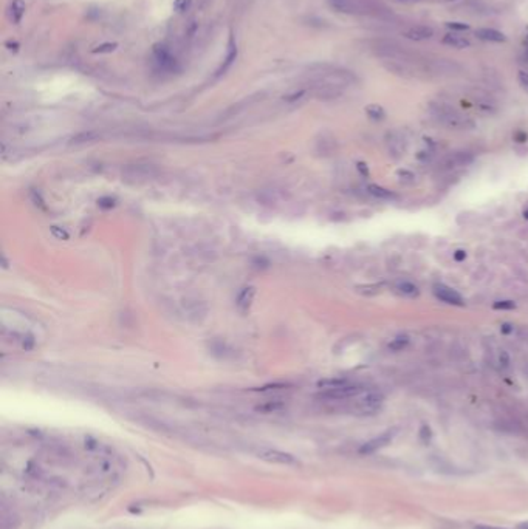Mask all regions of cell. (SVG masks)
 <instances>
[{"label":"cell","mask_w":528,"mask_h":529,"mask_svg":"<svg viewBox=\"0 0 528 529\" xmlns=\"http://www.w3.org/2000/svg\"><path fill=\"white\" fill-rule=\"evenodd\" d=\"M431 113L437 121H440L443 126L456 130H469L474 127V123L465 116L459 110L452 108L446 104H431Z\"/></svg>","instance_id":"cell-1"},{"label":"cell","mask_w":528,"mask_h":529,"mask_svg":"<svg viewBox=\"0 0 528 529\" xmlns=\"http://www.w3.org/2000/svg\"><path fill=\"white\" fill-rule=\"evenodd\" d=\"M257 458L268 461L273 464H281V466H297L299 461L291 455L288 452H282L277 449H271V447H260L256 450Z\"/></svg>","instance_id":"cell-2"},{"label":"cell","mask_w":528,"mask_h":529,"mask_svg":"<svg viewBox=\"0 0 528 529\" xmlns=\"http://www.w3.org/2000/svg\"><path fill=\"white\" fill-rule=\"evenodd\" d=\"M363 392H364L363 386L349 383V384H346L343 387L331 389V390H324V393L321 396L325 398V399H349V398H355V396L361 395Z\"/></svg>","instance_id":"cell-3"},{"label":"cell","mask_w":528,"mask_h":529,"mask_svg":"<svg viewBox=\"0 0 528 529\" xmlns=\"http://www.w3.org/2000/svg\"><path fill=\"white\" fill-rule=\"evenodd\" d=\"M394 436H395V432H394V430H387V432H384V433H381V435H378V436H375V438H372L370 441L364 443V444L359 447V453H361V455H370V453H373V452H376V450H380V449L389 446V444L392 443Z\"/></svg>","instance_id":"cell-4"},{"label":"cell","mask_w":528,"mask_h":529,"mask_svg":"<svg viewBox=\"0 0 528 529\" xmlns=\"http://www.w3.org/2000/svg\"><path fill=\"white\" fill-rule=\"evenodd\" d=\"M154 57H155V62L158 64V67L164 71H175L178 68L177 59L161 44L154 45Z\"/></svg>","instance_id":"cell-5"},{"label":"cell","mask_w":528,"mask_h":529,"mask_svg":"<svg viewBox=\"0 0 528 529\" xmlns=\"http://www.w3.org/2000/svg\"><path fill=\"white\" fill-rule=\"evenodd\" d=\"M158 173V169L152 164H133L123 170V175H126L130 180H146L152 178Z\"/></svg>","instance_id":"cell-6"},{"label":"cell","mask_w":528,"mask_h":529,"mask_svg":"<svg viewBox=\"0 0 528 529\" xmlns=\"http://www.w3.org/2000/svg\"><path fill=\"white\" fill-rule=\"evenodd\" d=\"M384 402V395L378 390H369L366 392L359 401H358V405L364 410V412H375L378 410Z\"/></svg>","instance_id":"cell-7"},{"label":"cell","mask_w":528,"mask_h":529,"mask_svg":"<svg viewBox=\"0 0 528 529\" xmlns=\"http://www.w3.org/2000/svg\"><path fill=\"white\" fill-rule=\"evenodd\" d=\"M434 294L437 299H440L441 302H444V304H449V305H463V299L462 296L456 291L452 289L451 286L448 285H435L434 286Z\"/></svg>","instance_id":"cell-8"},{"label":"cell","mask_w":528,"mask_h":529,"mask_svg":"<svg viewBox=\"0 0 528 529\" xmlns=\"http://www.w3.org/2000/svg\"><path fill=\"white\" fill-rule=\"evenodd\" d=\"M237 53H239L237 44H236L234 36L231 34V36H230V41H228V50H226V57H225L223 64L220 65V68L217 70L215 76H221L223 73H226V71L230 70V67H231V65L234 64V61L237 59Z\"/></svg>","instance_id":"cell-9"},{"label":"cell","mask_w":528,"mask_h":529,"mask_svg":"<svg viewBox=\"0 0 528 529\" xmlns=\"http://www.w3.org/2000/svg\"><path fill=\"white\" fill-rule=\"evenodd\" d=\"M404 36L407 37V39L417 41V42L428 41L434 36V30L431 26H426V25H415V26H410L409 30H406Z\"/></svg>","instance_id":"cell-10"},{"label":"cell","mask_w":528,"mask_h":529,"mask_svg":"<svg viewBox=\"0 0 528 529\" xmlns=\"http://www.w3.org/2000/svg\"><path fill=\"white\" fill-rule=\"evenodd\" d=\"M476 36L479 37L480 41H485V42L501 44V42L507 41V36L502 31H497L494 28H477L476 30Z\"/></svg>","instance_id":"cell-11"},{"label":"cell","mask_w":528,"mask_h":529,"mask_svg":"<svg viewBox=\"0 0 528 529\" xmlns=\"http://www.w3.org/2000/svg\"><path fill=\"white\" fill-rule=\"evenodd\" d=\"M387 147H389L391 155H392L395 160L401 158V157L406 154V142H404V138H401V136L397 135V133L389 135V138H387Z\"/></svg>","instance_id":"cell-12"},{"label":"cell","mask_w":528,"mask_h":529,"mask_svg":"<svg viewBox=\"0 0 528 529\" xmlns=\"http://www.w3.org/2000/svg\"><path fill=\"white\" fill-rule=\"evenodd\" d=\"M367 192L378 198V200H386V201H392V200H397V194H394L392 191H389V189L383 187V186H378V184H369L367 186Z\"/></svg>","instance_id":"cell-13"},{"label":"cell","mask_w":528,"mask_h":529,"mask_svg":"<svg viewBox=\"0 0 528 529\" xmlns=\"http://www.w3.org/2000/svg\"><path fill=\"white\" fill-rule=\"evenodd\" d=\"M441 42H443L444 45H448V47L457 48V50L468 48V47L471 45V42L466 39V37L459 36V34H456V33H448V34L443 37V41H441Z\"/></svg>","instance_id":"cell-14"},{"label":"cell","mask_w":528,"mask_h":529,"mask_svg":"<svg viewBox=\"0 0 528 529\" xmlns=\"http://www.w3.org/2000/svg\"><path fill=\"white\" fill-rule=\"evenodd\" d=\"M254 294H256V288L254 286H248V288H243L242 292L239 294L237 297V307L242 313H246L253 304V299H254Z\"/></svg>","instance_id":"cell-15"},{"label":"cell","mask_w":528,"mask_h":529,"mask_svg":"<svg viewBox=\"0 0 528 529\" xmlns=\"http://www.w3.org/2000/svg\"><path fill=\"white\" fill-rule=\"evenodd\" d=\"M328 5L338 11V13H344V14H353L355 13V4L353 0H327Z\"/></svg>","instance_id":"cell-16"},{"label":"cell","mask_w":528,"mask_h":529,"mask_svg":"<svg viewBox=\"0 0 528 529\" xmlns=\"http://www.w3.org/2000/svg\"><path fill=\"white\" fill-rule=\"evenodd\" d=\"M25 2L23 0H13L11 5H10V13H11V20L14 23H20L23 14H25Z\"/></svg>","instance_id":"cell-17"},{"label":"cell","mask_w":528,"mask_h":529,"mask_svg":"<svg viewBox=\"0 0 528 529\" xmlns=\"http://www.w3.org/2000/svg\"><path fill=\"white\" fill-rule=\"evenodd\" d=\"M366 113H367V116H369L372 121H376V123L383 121V120L386 118L384 108H383L381 105H378V104H370V105H367V107H366Z\"/></svg>","instance_id":"cell-18"},{"label":"cell","mask_w":528,"mask_h":529,"mask_svg":"<svg viewBox=\"0 0 528 529\" xmlns=\"http://www.w3.org/2000/svg\"><path fill=\"white\" fill-rule=\"evenodd\" d=\"M449 161L454 166H466V164L473 163V157L466 152H457L449 158Z\"/></svg>","instance_id":"cell-19"},{"label":"cell","mask_w":528,"mask_h":529,"mask_svg":"<svg viewBox=\"0 0 528 529\" xmlns=\"http://www.w3.org/2000/svg\"><path fill=\"white\" fill-rule=\"evenodd\" d=\"M409 345V337L407 336H397L395 339L389 342V350L392 351H401Z\"/></svg>","instance_id":"cell-20"},{"label":"cell","mask_w":528,"mask_h":529,"mask_svg":"<svg viewBox=\"0 0 528 529\" xmlns=\"http://www.w3.org/2000/svg\"><path fill=\"white\" fill-rule=\"evenodd\" d=\"M397 289L401 292V294H404V296H417L419 294V286L417 285H413L412 282H400L398 285H397Z\"/></svg>","instance_id":"cell-21"},{"label":"cell","mask_w":528,"mask_h":529,"mask_svg":"<svg viewBox=\"0 0 528 529\" xmlns=\"http://www.w3.org/2000/svg\"><path fill=\"white\" fill-rule=\"evenodd\" d=\"M117 48H118V44H117V42H104V44H101V45L95 47V48L92 50V53H93V54L113 53V51H115Z\"/></svg>","instance_id":"cell-22"},{"label":"cell","mask_w":528,"mask_h":529,"mask_svg":"<svg viewBox=\"0 0 528 529\" xmlns=\"http://www.w3.org/2000/svg\"><path fill=\"white\" fill-rule=\"evenodd\" d=\"M191 5H192V0H175V2H174V10L181 14V13H186L187 10H189Z\"/></svg>","instance_id":"cell-23"},{"label":"cell","mask_w":528,"mask_h":529,"mask_svg":"<svg viewBox=\"0 0 528 529\" xmlns=\"http://www.w3.org/2000/svg\"><path fill=\"white\" fill-rule=\"evenodd\" d=\"M493 308L494 310H514L516 304L513 300H497V302H494Z\"/></svg>","instance_id":"cell-24"},{"label":"cell","mask_w":528,"mask_h":529,"mask_svg":"<svg viewBox=\"0 0 528 529\" xmlns=\"http://www.w3.org/2000/svg\"><path fill=\"white\" fill-rule=\"evenodd\" d=\"M419 436H420V439H422V443H425V444H428L429 441H431V438H432V430H431V427L429 426H422L420 427V433H419Z\"/></svg>","instance_id":"cell-25"},{"label":"cell","mask_w":528,"mask_h":529,"mask_svg":"<svg viewBox=\"0 0 528 529\" xmlns=\"http://www.w3.org/2000/svg\"><path fill=\"white\" fill-rule=\"evenodd\" d=\"M282 407H284V404H281V402H268V404L259 405L257 410H262V412H276V410H281Z\"/></svg>","instance_id":"cell-26"},{"label":"cell","mask_w":528,"mask_h":529,"mask_svg":"<svg viewBox=\"0 0 528 529\" xmlns=\"http://www.w3.org/2000/svg\"><path fill=\"white\" fill-rule=\"evenodd\" d=\"M446 26L452 31H466L469 30V25L465 23V22H448Z\"/></svg>","instance_id":"cell-27"},{"label":"cell","mask_w":528,"mask_h":529,"mask_svg":"<svg viewBox=\"0 0 528 529\" xmlns=\"http://www.w3.org/2000/svg\"><path fill=\"white\" fill-rule=\"evenodd\" d=\"M517 81H519V84H520V87L528 93V73L526 71H519L517 73Z\"/></svg>","instance_id":"cell-28"},{"label":"cell","mask_w":528,"mask_h":529,"mask_svg":"<svg viewBox=\"0 0 528 529\" xmlns=\"http://www.w3.org/2000/svg\"><path fill=\"white\" fill-rule=\"evenodd\" d=\"M499 364L502 368H508L510 367V356L507 351H501L499 353Z\"/></svg>","instance_id":"cell-29"},{"label":"cell","mask_w":528,"mask_h":529,"mask_svg":"<svg viewBox=\"0 0 528 529\" xmlns=\"http://www.w3.org/2000/svg\"><path fill=\"white\" fill-rule=\"evenodd\" d=\"M5 47H7L10 51L17 53V51H19V48H20V44H19V42H16V41H7V42H5Z\"/></svg>","instance_id":"cell-30"},{"label":"cell","mask_w":528,"mask_h":529,"mask_svg":"<svg viewBox=\"0 0 528 529\" xmlns=\"http://www.w3.org/2000/svg\"><path fill=\"white\" fill-rule=\"evenodd\" d=\"M398 177H401V180H409V181L415 178V175L409 170H398Z\"/></svg>","instance_id":"cell-31"},{"label":"cell","mask_w":528,"mask_h":529,"mask_svg":"<svg viewBox=\"0 0 528 529\" xmlns=\"http://www.w3.org/2000/svg\"><path fill=\"white\" fill-rule=\"evenodd\" d=\"M304 90H299V92H296V93H293V95H290V96H285V99L288 101V102H293V101H297L300 96H304Z\"/></svg>","instance_id":"cell-32"},{"label":"cell","mask_w":528,"mask_h":529,"mask_svg":"<svg viewBox=\"0 0 528 529\" xmlns=\"http://www.w3.org/2000/svg\"><path fill=\"white\" fill-rule=\"evenodd\" d=\"M465 258H466V251L457 249V251L454 252V260H456V261H463Z\"/></svg>","instance_id":"cell-33"},{"label":"cell","mask_w":528,"mask_h":529,"mask_svg":"<svg viewBox=\"0 0 528 529\" xmlns=\"http://www.w3.org/2000/svg\"><path fill=\"white\" fill-rule=\"evenodd\" d=\"M513 325L511 324H504L502 327H501V331L504 333V334H510V333H513Z\"/></svg>","instance_id":"cell-34"},{"label":"cell","mask_w":528,"mask_h":529,"mask_svg":"<svg viewBox=\"0 0 528 529\" xmlns=\"http://www.w3.org/2000/svg\"><path fill=\"white\" fill-rule=\"evenodd\" d=\"M474 529H508V527H501V526H489V524H477Z\"/></svg>","instance_id":"cell-35"},{"label":"cell","mask_w":528,"mask_h":529,"mask_svg":"<svg viewBox=\"0 0 528 529\" xmlns=\"http://www.w3.org/2000/svg\"><path fill=\"white\" fill-rule=\"evenodd\" d=\"M358 170L363 173V175H369V169L364 163H358Z\"/></svg>","instance_id":"cell-36"},{"label":"cell","mask_w":528,"mask_h":529,"mask_svg":"<svg viewBox=\"0 0 528 529\" xmlns=\"http://www.w3.org/2000/svg\"><path fill=\"white\" fill-rule=\"evenodd\" d=\"M516 139H517L519 142H523V141L526 139V135H525V133H517V135H516Z\"/></svg>","instance_id":"cell-37"},{"label":"cell","mask_w":528,"mask_h":529,"mask_svg":"<svg viewBox=\"0 0 528 529\" xmlns=\"http://www.w3.org/2000/svg\"><path fill=\"white\" fill-rule=\"evenodd\" d=\"M516 529H528V521H522L516 526Z\"/></svg>","instance_id":"cell-38"},{"label":"cell","mask_w":528,"mask_h":529,"mask_svg":"<svg viewBox=\"0 0 528 529\" xmlns=\"http://www.w3.org/2000/svg\"><path fill=\"white\" fill-rule=\"evenodd\" d=\"M523 217H525V218L528 220V209H525V212H523Z\"/></svg>","instance_id":"cell-39"},{"label":"cell","mask_w":528,"mask_h":529,"mask_svg":"<svg viewBox=\"0 0 528 529\" xmlns=\"http://www.w3.org/2000/svg\"><path fill=\"white\" fill-rule=\"evenodd\" d=\"M400 2H417V0H400Z\"/></svg>","instance_id":"cell-40"}]
</instances>
